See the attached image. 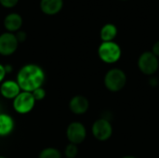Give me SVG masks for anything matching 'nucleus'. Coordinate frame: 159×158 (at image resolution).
<instances>
[{
    "label": "nucleus",
    "instance_id": "1",
    "mask_svg": "<svg viewBox=\"0 0 159 158\" xmlns=\"http://www.w3.org/2000/svg\"><path fill=\"white\" fill-rule=\"evenodd\" d=\"M46 74L43 68L35 63H28L20 67L17 73L16 81L22 91L33 92L43 87Z\"/></svg>",
    "mask_w": 159,
    "mask_h": 158
},
{
    "label": "nucleus",
    "instance_id": "2",
    "mask_svg": "<svg viewBox=\"0 0 159 158\" xmlns=\"http://www.w3.org/2000/svg\"><path fill=\"white\" fill-rule=\"evenodd\" d=\"M127 81V74L120 68H112L108 70L103 78V84L106 89L111 92L121 91L126 87Z\"/></svg>",
    "mask_w": 159,
    "mask_h": 158
},
{
    "label": "nucleus",
    "instance_id": "3",
    "mask_svg": "<svg viewBox=\"0 0 159 158\" xmlns=\"http://www.w3.org/2000/svg\"><path fill=\"white\" fill-rule=\"evenodd\" d=\"M98 56L102 62L114 64L121 59L122 48L115 41L102 42L98 47Z\"/></svg>",
    "mask_w": 159,
    "mask_h": 158
},
{
    "label": "nucleus",
    "instance_id": "4",
    "mask_svg": "<svg viewBox=\"0 0 159 158\" xmlns=\"http://www.w3.org/2000/svg\"><path fill=\"white\" fill-rule=\"evenodd\" d=\"M138 68L144 75L153 76L159 69V59L152 51H144L138 58Z\"/></svg>",
    "mask_w": 159,
    "mask_h": 158
},
{
    "label": "nucleus",
    "instance_id": "5",
    "mask_svg": "<svg viewBox=\"0 0 159 158\" xmlns=\"http://www.w3.org/2000/svg\"><path fill=\"white\" fill-rule=\"evenodd\" d=\"M36 101L34 100L32 92L22 91L13 100V109L20 115H27L32 112L35 105Z\"/></svg>",
    "mask_w": 159,
    "mask_h": 158
},
{
    "label": "nucleus",
    "instance_id": "6",
    "mask_svg": "<svg viewBox=\"0 0 159 158\" xmlns=\"http://www.w3.org/2000/svg\"><path fill=\"white\" fill-rule=\"evenodd\" d=\"M91 133L97 141H108L113 135V126L110 120L104 117L95 120L91 127Z\"/></svg>",
    "mask_w": 159,
    "mask_h": 158
},
{
    "label": "nucleus",
    "instance_id": "7",
    "mask_svg": "<svg viewBox=\"0 0 159 158\" xmlns=\"http://www.w3.org/2000/svg\"><path fill=\"white\" fill-rule=\"evenodd\" d=\"M66 138L69 143L81 144L87 138V129L80 122H72L66 129Z\"/></svg>",
    "mask_w": 159,
    "mask_h": 158
},
{
    "label": "nucleus",
    "instance_id": "8",
    "mask_svg": "<svg viewBox=\"0 0 159 158\" xmlns=\"http://www.w3.org/2000/svg\"><path fill=\"white\" fill-rule=\"evenodd\" d=\"M18 46L19 42L15 34L6 32L0 34V55L10 56L14 54L18 48Z\"/></svg>",
    "mask_w": 159,
    "mask_h": 158
},
{
    "label": "nucleus",
    "instance_id": "9",
    "mask_svg": "<svg viewBox=\"0 0 159 158\" xmlns=\"http://www.w3.org/2000/svg\"><path fill=\"white\" fill-rule=\"evenodd\" d=\"M20 92L21 89L16 80H4L0 84V94L2 95L3 98L7 100L13 101Z\"/></svg>",
    "mask_w": 159,
    "mask_h": 158
},
{
    "label": "nucleus",
    "instance_id": "10",
    "mask_svg": "<svg viewBox=\"0 0 159 158\" xmlns=\"http://www.w3.org/2000/svg\"><path fill=\"white\" fill-rule=\"evenodd\" d=\"M89 108V102L87 97L83 95H75L69 102L70 111L76 115H82L88 112Z\"/></svg>",
    "mask_w": 159,
    "mask_h": 158
},
{
    "label": "nucleus",
    "instance_id": "11",
    "mask_svg": "<svg viewBox=\"0 0 159 158\" xmlns=\"http://www.w3.org/2000/svg\"><path fill=\"white\" fill-rule=\"evenodd\" d=\"M23 23L22 17L19 13L11 12L7 14L4 19V27L8 33L15 34L20 30Z\"/></svg>",
    "mask_w": 159,
    "mask_h": 158
},
{
    "label": "nucleus",
    "instance_id": "12",
    "mask_svg": "<svg viewBox=\"0 0 159 158\" xmlns=\"http://www.w3.org/2000/svg\"><path fill=\"white\" fill-rule=\"evenodd\" d=\"M63 7V0H40L41 11L48 16L58 14Z\"/></svg>",
    "mask_w": 159,
    "mask_h": 158
},
{
    "label": "nucleus",
    "instance_id": "13",
    "mask_svg": "<svg viewBox=\"0 0 159 158\" xmlns=\"http://www.w3.org/2000/svg\"><path fill=\"white\" fill-rule=\"evenodd\" d=\"M15 128V122L11 115L0 113V137L10 135Z\"/></svg>",
    "mask_w": 159,
    "mask_h": 158
},
{
    "label": "nucleus",
    "instance_id": "14",
    "mask_svg": "<svg viewBox=\"0 0 159 158\" xmlns=\"http://www.w3.org/2000/svg\"><path fill=\"white\" fill-rule=\"evenodd\" d=\"M118 30L116 24L114 23H105L100 31V37L102 42H110L115 41L116 37L117 36Z\"/></svg>",
    "mask_w": 159,
    "mask_h": 158
},
{
    "label": "nucleus",
    "instance_id": "15",
    "mask_svg": "<svg viewBox=\"0 0 159 158\" xmlns=\"http://www.w3.org/2000/svg\"><path fill=\"white\" fill-rule=\"evenodd\" d=\"M38 158H62L60 150L54 147L44 148L38 155Z\"/></svg>",
    "mask_w": 159,
    "mask_h": 158
},
{
    "label": "nucleus",
    "instance_id": "16",
    "mask_svg": "<svg viewBox=\"0 0 159 158\" xmlns=\"http://www.w3.org/2000/svg\"><path fill=\"white\" fill-rule=\"evenodd\" d=\"M78 155V148L77 145L69 143L66 145L64 149V156L66 158H75Z\"/></svg>",
    "mask_w": 159,
    "mask_h": 158
},
{
    "label": "nucleus",
    "instance_id": "17",
    "mask_svg": "<svg viewBox=\"0 0 159 158\" xmlns=\"http://www.w3.org/2000/svg\"><path fill=\"white\" fill-rule=\"evenodd\" d=\"M32 94H33V96H34V100L36 102H40V101H43L45 99V97H46V90L44 89L43 87H41V88H36L35 90H34L32 92Z\"/></svg>",
    "mask_w": 159,
    "mask_h": 158
},
{
    "label": "nucleus",
    "instance_id": "18",
    "mask_svg": "<svg viewBox=\"0 0 159 158\" xmlns=\"http://www.w3.org/2000/svg\"><path fill=\"white\" fill-rule=\"evenodd\" d=\"M19 0H0V5L6 8H12L16 7Z\"/></svg>",
    "mask_w": 159,
    "mask_h": 158
},
{
    "label": "nucleus",
    "instance_id": "19",
    "mask_svg": "<svg viewBox=\"0 0 159 158\" xmlns=\"http://www.w3.org/2000/svg\"><path fill=\"white\" fill-rule=\"evenodd\" d=\"M15 35H16V38H17V40H18L19 43H23L26 40V38H27L26 32L21 31V30H20L17 33H15Z\"/></svg>",
    "mask_w": 159,
    "mask_h": 158
},
{
    "label": "nucleus",
    "instance_id": "20",
    "mask_svg": "<svg viewBox=\"0 0 159 158\" xmlns=\"http://www.w3.org/2000/svg\"><path fill=\"white\" fill-rule=\"evenodd\" d=\"M151 51H152V53H153L154 55H156V56L159 59V40L154 43Z\"/></svg>",
    "mask_w": 159,
    "mask_h": 158
},
{
    "label": "nucleus",
    "instance_id": "21",
    "mask_svg": "<svg viewBox=\"0 0 159 158\" xmlns=\"http://www.w3.org/2000/svg\"><path fill=\"white\" fill-rule=\"evenodd\" d=\"M6 75H7V73H6V70H5V66L0 63V84L4 81Z\"/></svg>",
    "mask_w": 159,
    "mask_h": 158
},
{
    "label": "nucleus",
    "instance_id": "22",
    "mask_svg": "<svg viewBox=\"0 0 159 158\" xmlns=\"http://www.w3.org/2000/svg\"><path fill=\"white\" fill-rule=\"evenodd\" d=\"M158 79L157 78V77H155V76H151V78L149 79V84H150V86H152V87H157V86H158Z\"/></svg>",
    "mask_w": 159,
    "mask_h": 158
},
{
    "label": "nucleus",
    "instance_id": "23",
    "mask_svg": "<svg viewBox=\"0 0 159 158\" xmlns=\"http://www.w3.org/2000/svg\"><path fill=\"white\" fill-rule=\"evenodd\" d=\"M4 66H5V70H6V73H7V74L12 73V71H13L12 65H10V64H6V65H4Z\"/></svg>",
    "mask_w": 159,
    "mask_h": 158
},
{
    "label": "nucleus",
    "instance_id": "24",
    "mask_svg": "<svg viewBox=\"0 0 159 158\" xmlns=\"http://www.w3.org/2000/svg\"><path fill=\"white\" fill-rule=\"evenodd\" d=\"M121 158H137L134 156H122Z\"/></svg>",
    "mask_w": 159,
    "mask_h": 158
},
{
    "label": "nucleus",
    "instance_id": "25",
    "mask_svg": "<svg viewBox=\"0 0 159 158\" xmlns=\"http://www.w3.org/2000/svg\"><path fill=\"white\" fill-rule=\"evenodd\" d=\"M0 158H7V157H6V156H0Z\"/></svg>",
    "mask_w": 159,
    "mask_h": 158
},
{
    "label": "nucleus",
    "instance_id": "26",
    "mask_svg": "<svg viewBox=\"0 0 159 158\" xmlns=\"http://www.w3.org/2000/svg\"><path fill=\"white\" fill-rule=\"evenodd\" d=\"M120 1H128V0H120Z\"/></svg>",
    "mask_w": 159,
    "mask_h": 158
}]
</instances>
